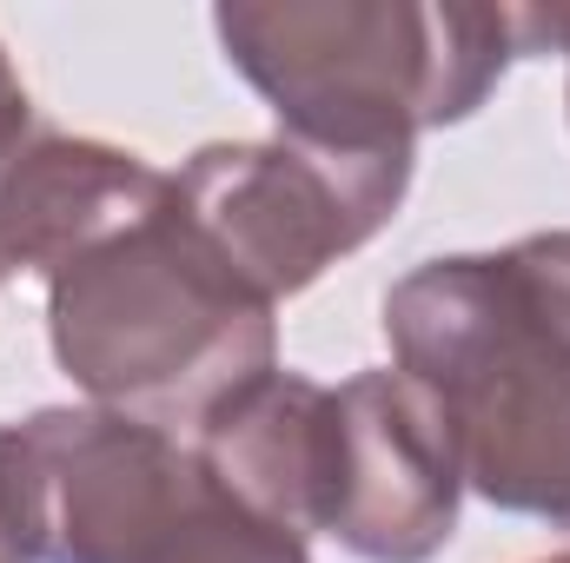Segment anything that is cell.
<instances>
[{"label": "cell", "instance_id": "obj_1", "mask_svg": "<svg viewBox=\"0 0 570 563\" xmlns=\"http://www.w3.org/2000/svg\"><path fill=\"white\" fill-rule=\"evenodd\" d=\"M385 338L451 431L464 491L570 531V233L425 259L385 292Z\"/></svg>", "mask_w": 570, "mask_h": 563}, {"label": "cell", "instance_id": "obj_2", "mask_svg": "<svg viewBox=\"0 0 570 563\" xmlns=\"http://www.w3.org/2000/svg\"><path fill=\"white\" fill-rule=\"evenodd\" d=\"M60 372L107 412L206 424L279 365L273 305L179 206V186L47 279Z\"/></svg>", "mask_w": 570, "mask_h": 563}, {"label": "cell", "instance_id": "obj_3", "mask_svg": "<svg viewBox=\"0 0 570 563\" xmlns=\"http://www.w3.org/2000/svg\"><path fill=\"white\" fill-rule=\"evenodd\" d=\"M213 27L279 134L338 152H412L419 134L471 120L518 60L511 7L233 0Z\"/></svg>", "mask_w": 570, "mask_h": 563}, {"label": "cell", "instance_id": "obj_4", "mask_svg": "<svg viewBox=\"0 0 570 563\" xmlns=\"http://www.w3.org/2000/svg\"><path fill=\"white\" fill-rule=\"evenodd\" d=\"M7 517L27 563H312L246 511L193 444L107 405H53L7 431Z\"/></svg>", "mask_w": 570, "mask_h": 563}, {"label": "cell", "instance_id": "obj_5", "mask_svg": "<svg viewBox=\"0 0 570 563\" xmlns=\"http://www.w3.org/2000/svg\"><path fill=\"white\" fill-rule=\"evenodd\" d=\"M173 186L219 259L279 305L392 226L412 186V152H338L292 134L219 140L199 146Z\"/></svg>", "mask_w": 570, "mask_h": 563}, {"label": "cell", "instance_id": "obj_6", "mask_svg": "<svg viewBox=\"0 0 570 563\" xmlns=\"http://www.w3.org/2000/svg\"><path fill=\"white\" fill-rule=\"evenodd\" d=\"M458 444L405 372H358L332 385V544L365 563H431L458 531Z\"/></svg>", "mask_w": 570, "mask_h": 563}, {"label": "cell", "instance_id": "obj_7", "mask_svg": "<svg viewBox=\"0 0 570 563\" xmlns=\"http://www.w3.org/2000/svg\"><path fill=\"white\" fill-rule=\"evenodd\" d=\"M173 192V172L107 140L33 127L0 166V279H53L67 259L140 219Z\"/></svg>", "mask_w": 570, "mask_h": 563}, {"label": "cell", "instance_id": "obj_8", "mask_svg": "<svg viewBox=\"0 0 570 563\" xmlns=\"http://www.w3.org/2000/svg\"><path fill=\"white\" fill-rule=\"evenodd\" d=\"M193 451L206 471L266 524L292 537L325 531V477H332V385L305 372H266L233 392L206 424H193Z\"/></svg>", "mask_w": 570, "mask_h": 563}, {"label": "cell", "instance_id": "obj_9", "mask_svg": "<svg viewBox=\"0 0 570 563\" xmlns=\"http://www.w3.org/2000/svg\"><path fill=\"white\" fill-rule=\"evenodd\" d=\"M511 27H518V53H564L570 60V0L511 7Z\"/></svg>", "mask_w": 570, "mask_h": 563}, {"label": "cell", "instance_id": "obj_10", "mask_svg": "<svg viewBox=\"0 0 570 563\" xmlns=\"http://www.w3.org/2000/svg\"><path fill=\"white\" fill-rule=\"evenodd\" d=\"M27 134H33V100H27V87H20V73H13V60L0 47V166L20 152Z\"/></svg>", "mask_w": 570, "mask_h": 563}, {"label": "cell", "instance_id": "obj_11", "mask_svg": "<svg viewBox=\"0 0 570 563\" xmlns=\"http://www.w3.org/2000/svg\"><path fill=\"white\" fill-rule=\"evenodd\" d=\"M0 563H27L13 544V517H7V431H0Z\"/></svg>", "mask_w": 570, "mask_h": 563}, {"label": "cell", "instance_id": "obj_12", "mask_svg": "<svg viewBox=\"0 0 570 563\" xmlns=\"http://www.w3.org/2000/svg\"><path fill=\"white\" fill-rule=\"evenodd\" d=\"M538 563H570V551H558V557H538Z\"/></svg>", "mask_w": 570, "mask_h": 563}]
</instances>
